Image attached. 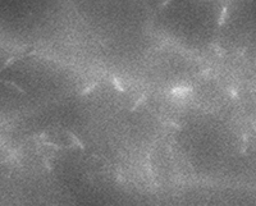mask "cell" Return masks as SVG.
Listing matches in <instances>:
<instances>
[]
</instances>
